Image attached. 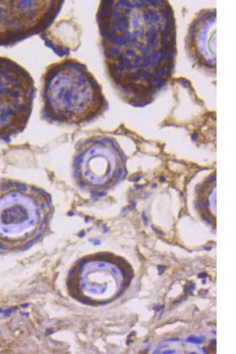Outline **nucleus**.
Segmentation results:
<instances>
[{
	"label": "nucleus",
	"mask_w": 236,
	"mask_h": 354,
	"mask_svg": "<svg viewBox=\"0 0 236 354\" xmlns=\"http://www.w3.org/2000/svg\"><path fill=\"white\" fill-rule=\"evenodd\" d=\"M41 119L50 123L80 125L106 110L101 85L87 66L66 57L49 65L41 79Z\"/></svg>",
	"instance_id": "obj_1"
},
{
	"label": "nucleus",
	"mask_w": 236,
	"mask_h": 354,
	"mask_svg": "<svg viewBox=\"0 0 236 354\" xmlns=\"http://www.w3.org/2000/svg\"><path fill=\"white\" fill-rule=\"evenodd\" d=\"M54 213L50 194L35 185L0 181V247H23L44 233Z\"/></svg>",
	"instance_id": "obj_2"
},
{
	"label": "nucleus",
	"mask_w": 236,
	"mask_h": 354,
	"mask_svg": "<svg viewBox=\"0 0 236 354\" xmlns=\"http://www.w3.org/2000/svg\"><path fill=\"white\" fill-rule=\"evenodd\" d=\"M36 93L30 73L16 61L0 56V141L9 142L25 129Z\"/></svg>",
	"instance_id": "obj_3"
},
{
	"label": "nucleus",
	"mask_w": 236,
	"mask_h": 354,
	"mask_svg": "<svg viewBox=\"0 0 236 354\" xmlns=\"http://www.w3.org/2000/svg\"><path fill=\"white\" fill-rule=\"evenodd\" d=\"M123 154L112 139L93 136L78 145L73 159V174L81 189L93 196L102 195L123 174Z\"/></svg>",
	"instance_id": "obj_4"
},
{
	"label": "nucleus",
	"mask_w": 236,
	"mask_h": 354,
	"mask_svg": "<svg viewBox=\"0 0 236 354\" xmlns=\"http://www.w3.org/2000/svg\"><path fill=\"white\" fill-rule=\"evenodd\" d=\"M205 340V338L204 337H195V336H190L188 338L187 341L191 343L194 344H201L202 342Z\"/></svg>",
	"instance_id": "obj_5"
},
{
	"label": "nucleus",
	"mask_w": 236,
	"mask_h": 354,
	"mask_svg": "<svg viewBox=\"0 0 236 354\" xmlns=\"http://www.w3.org/2000/svg\"><path fill=\"white\" fill-rule=\"evenodd\" d=\"M195 287V286L194 283H192V284L190 285L189 286H186L185 287V292H187V293L191 294L192 291L194 290Z\"/></svg>",
	"instance_id": "obj_6"
},
{
	"label": "nucleus",
	"mask_w": 236,
	"mask_h": 354,
	"mask_svg": "<svg viewBox=\"0 0 236 354\" xmlns=\"http://www.w3.org/2000/svg\"><path fill=\"white\" fill-rule=\"evenodd\" d=\"M209 350L211 351L212 352H215L216 351V339H214V340L212 341L211 342L210 345L209 346Z\"/></svg>",
	"instance_id": "obj_7"
},
{
	"label": "nucleus",
	"mask_w": 236,
	"mask_h": 354,
	"mask_svg": "<svg viewBox=\"0 0 236 354\" xmlns=\"http://www.w3.org/2000/svg\"><path fill=\"white\" fill-rule=\"evenodd\" d=\"M214 181H216V177H209V178H208V182H208V184H213V183Z\"/></svg>",
	"instance_id": "obj_8"
},
{
	"label": "nucleus",
	"mask_w": 236,
	"mask_h": 354,
	"mask_svg": "<svg viewBox=\"0 0 236 354\" xmlns=\"http://www.w3.org/2000/svg\"><path fill=\"white\" fill-rule=\"evenodd\" d=\"M165 268H166L165 266H158V270H159V272H161V273H163V272H164V270H165Z\"/></svg>",
	"instance_id": "obj_9"
},
{
	"label": "nucleus",
	"mask_w": 236,
	"mask_h": 354,
	"mask_svg": "<svg viewBox=\"0 0 236 354\" xmlns=\"http://www.w3.org/2000/svg\"><path fill=\"white\" fill-rule=\"evenodd\" d=\"M207 274L206 273H201L198 275V278H206L207 277Z\"/></svg>",
	"instance_id": "obj_10"
},
{
	"label": "nucleus",
	"mask_w": 236,
	"mask_h": 354,
	"mask_svg": "<svg viewBox=\"0 0 236 354\" xmlns=\"http://www.w3.org/2000/svg\"><path fill=\"white\" fill-rule=\"evenodd\" d=\"M175 351H174V350H169V351H164V352H162V353H175Z\"/></svg>",
	"instance_id": "obj_11"
},
{
	"label": "nucleus",
	"mask_w": 236,
	"mask_h": 354,
	"mask_svg": "<svg viewBox=\"0 0 236 354\" xmlns=\"http://www.w3.org/2000/svg\"><path fill=\"white\" fill-rule=\"evenodd\" d=\"M180 339L177 338H171V339H169L167 340V341H179Z\"/></svg>",
	"instance_id": "obj_12"
},
{
	"label": "nucleus",
	"mask_w": 236,
	"mask_h": 354,
	"mask_svg": "<svg viewBox=\"0 0 236 354\" xmlns=\"http://www.w3.org/2000/svg\"><path fill=\"white\" fill-rule=\"evenodd\" d=\"M161 308H162L161 306H156V307H155V310H156V311H159V310H160L161 309Z\"/></svg>",
	"instance_id": "obj_13"
}]
</instances>
